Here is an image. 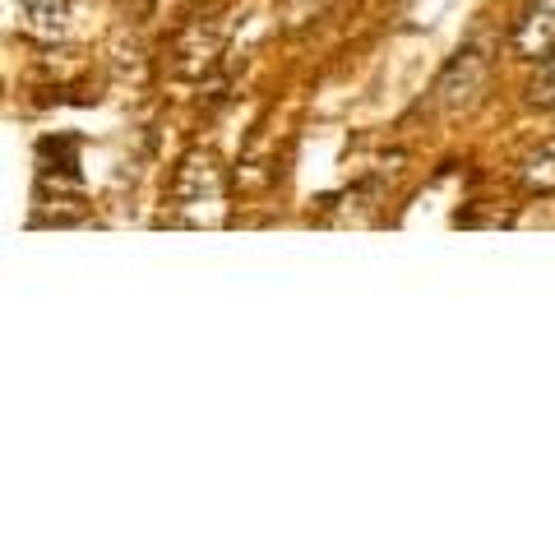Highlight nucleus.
I'll use <instances>...</instances> for the list:
<instances>
[{"label": "nucleus", "mask_w": 555, "mask_h": 555, "mask_svg": "<svg viewBox=\"0 0 555 555\" xmlns=\"http://www.w3.org/2000/svg\"><path fill=\"white\" fill-rule=\"evenodd\" d=\"M514 47L532 61L555 56V0H528V10L514 24Z\"/></svg>", "instance_id": "obj_2"}, {"label": "nucleus", "mask_w": 555, "mask_h": 555, "mask_svg": "<svg viewBox=\"0 0 555 555\" xmlns=\"http://www.w3.org/2000/svg\"><path fill=\"white\" fill-rule=\"evenodd\" d=\"M524 181H528L532 190H555V139H551L546 149H537L532 158H528Z\"/></svg>", "instance_id": "obj_3"}, {"label": "nucleus", "mask_w": 555, "mask_h": 555, "mask_svg": "<svg viewBox=\"0 0 555 555\" xmlns=\"http://www.w3.org/2000/svg\"><path fill=\"white\" fill-rule=\"evenodd\" d=\"M532 102H537V107H551L555 112V56H546L542 75L532 79Z\"/></svg>", "instance_id": "obj_4"}, {"label": "nucleus", "mask_w": 555, "mask_h": 555, "mask_svg": "<svg viewBox=\"0 0 555 555\" xmlns=\"http://www.w3.org/2000/svg\"><path fill=\"white\" fill-rule=\"evenodd\" d=\"M486 75H491V61L481 56V47H463L436 83V102L444 112L473 107V102L481 98V89H486Z\"/></svg>", "instance_id": "obj_1"}]
</instances>
